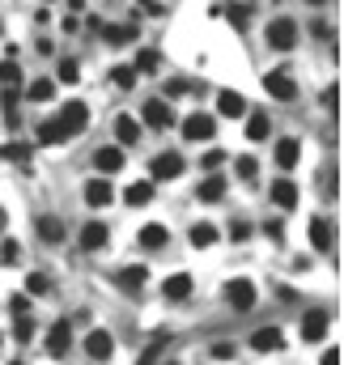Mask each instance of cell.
I'll return each instance as SVG.
<instances>
[{
  "label": "cell",
  "instance_id": "32",
  "mask_svg": "<svg viewBox=\"0 0 344 365\" xmlns=\"http://www.w3.org/2000/svg\"><path fill=\"white\" fill-rule=\"evenodd\" d=\"M17 81H21L17 60H4V64H0V86H17Z\"/></svg>",
  "mask_w": 344,
  "mask_h": 365
},
{
  "label": "cell",
  "instance_id": "23",
  "mask_svg": "<svg viewBox=\"0 0 344 365\" xmlns=\"http://www.w3.org/2000/svg\"><path fill=\"white\" fill-rule=\"evenodd\" d=\"M187 242H191V247H200V251H204V247H213V242H217V225H208V221H200V225H191V234H187Z\"/></svg>",
  "mask_w": 344,
  "mask_h": 365
},
{
  "label": "cell",
  "instance_id": "16",
  "mask_svg": "<svg viewBox=\"0 0 344 365\" xmlns=\"http://www.w3.org/2000/svg\"><path fill=\"white\" fill-rule=\"evenodd\" d=\"M69 349H73V336H69V323H56V327H51V336H47V353H51V357H64Z\"/></svg>",
  "mask_w": 344,
  "mask_h": 365
},
{
  "label": "cell",
  "instance_id": "45",
  "mask_svg": "<svg viewBox=\"0 0 344 365\" xmlns=\"http://www.w3.org/2000/svg\"><path fill=\"white\" fill-rule=\"evenodd\" d=\"M319 365H340V349H336V344H332V349H328V353H323V361Z\"/></svg>",
  "mask_w": 344,
  "mask_h": 365
},
{
  "label": "cell",
  "instance_id": "14",
  "mask_svg": "<svg viewBox=\"0 0 344 365\" xmlns=\"http://www.w3.org/2000/svg\"><path fill=\"white\" fill-rule=\"evenodd\" d=\"M111 200H115V191H111L106 179H89L86 182V204L89 208H102V204H111Z\"/></svg>",
  "mask_w": 344,
  "mask_h": 365
},
{
  "label": "cell",
  "instance_id": "22",
  "mask_svg": "<svg viewBox=\"0 0 344 365\" xmlns=\"http://www.w3.org/2000/svg\"><path fill=\"white\" fill-rule=\"evenodd\" d=\"M221 195H226V179H217V175H213V179H204L200 187H196V200H204V204H217Z\"/></svg>",
  "mask_w": 344,
  "mask_h": 365
},
{
  "label": "cell",
  "instance_id": "38",
  "mask_svg": "<svg viewBox=\"0 0 344 365\" xmlns=\"http://www.w3.org/2000/svg\"><path fill=\"white\" fill-rule=\"evenodd\" d=\"M26 289H30V293H47V289H51V280H47L43 272H30V276H26Z\"/></svg>",
  "mask_w": 344,
  "mask_h": 365
},
{
  "label": "cell",
  "instance_id": "13",
  "mask_svg": "<svg viewBox=\"0 0 344 365\" xmlns=\"http://www.w3.org/2000/svg\"><path fill=\"white\" fill-rule=\"evenodd\" d=\"M106 238H111V230H106L102 221H89L86 230H81V251H102Z\"/></svg>",
  "mask_w": 344,
  "mask_h": 365
},
{
  "label": "cell",
  "instance_id": "40",
  "mask_svg": "<svg viewBox=\"0 0 344 365\" xmlns=\"http://www.w3.org/2000/svg\"><path fill=\"white\" fill-rule=\"evenodd\" d=\"M230 238H234V242H247V238H251V225H247V221H234V225H230Z\"/></svg>",
  "mask_w": 344,
  "mask_h": 365
},
{
  "label": "cell",
  "instance_id": "1",
  "mask_svg": "<svg viewBox=\"0 0 344 365\" xmlns=\"http://www.w3.org/2000/svg\"><path fill=\"white\" fill-rule=\"evenodd\" d=\"M263 38H268V47H272V51H289V47H298V21L276 17V21H268Z\"/></svg>",
  "mask_w": 344,
  "mask_h": 365
},
{
  "label": "cell",
  "instance_id": "3",
  "mask_svg": "<svg viewBox=\"0 0 344 365\" xmlns=\"http://www.w3.org/2000/svg\"><path fill=\"white\" fill-rule=\"evenodd\" d=\"M263 90L272 93V98H280V102H293V98H298V86H293V77H289L285 68L263 73Z\"/></svg>",
  "mask_w": 344,
  "mask_h": 365
},
{
  "label": "cell",
  "instance_id": "12",
  "mask_svg": "<svg viewBox=\"0 0 344 365\" xmlns=\"http://www.w3.org/2000/svg\"><path fill=\"white\" fill-rule=\"evenodd\" d=\"M328 323H332L328 310H310V314L302 319V336H306V340H323V336H328Z\"/></svg>",
  "mask_w": 344,
  "mask_h": 365
},
{
  "label": "cell",
  "instance_id": "36",
  "mask_svg": "<svg viewBox=\"0 0 344 365\" xmlns=\"http://www.w3.org/2000/svg\"><path fill=\"white\" fill-rule=\"evenodd\" d=\"M226 13H230V21H234V26H238V30H243V26H247V21H251V9H247V4H230V9H226Z\"/></svg>",
  "mask_w": 344,
  "mask_h": 365
},
{
  "label": "cell",
  "instance_id": "25",
  "mask_svg": "<svg viewBox=\"0 0 344 365\" xmlns=\"http://www.w3.org/2000/svg\"><path fill=\"white\" fill-rule=\"evenodd\" d=\"M39 238L56 247V242H64V225H60L56 217H39Z\"/></svg>",
  "mask_w": 344,
  "mask_h": 365
},
{
  "label": "cell",
  "instance_id": "51",
  "mask_svg": "<svg viewBox=\"0 0 344 365\" xmlns=\"http://www.w3.org/2000/svg\"><path fill=\"white\" fill-rule=\"evenodd\" d=\"M268 4H276V0H268Z\"/></svg>",
  "mask_w": 344,
  "mask_h": 365
},
{
  "label": "cell",
  "instance_id": "20",
  "mask_svg": "<svg viewBox=\"0 0 344 365\" xmlns=\"http://www.w3.org/2000/svg\"><path fill=\"white\" fill-rule=\"evenodd\" d=\"M102 38H106V43H115V47H123V43H132V38H136V26H132V21L102 26Z\"/></svg>",
  "mask_w": 344,
  "mask_h": 365
},
{
  "label": "cell",
  "instance_id": "27",
  "mask_svg": "<svg viewBox=\"0 0 344 365\" xmlns=\"http://www.w3.org/2000/svg\"><path fill=\"white\" fill-rule=\"evenodd\" d=\"M149 200H153V182H132V187H128V204H132V208H145Z\"/></svg>",
  "mask_w": 344,
  "mask_h": 365
},
{
  "label": "cell",
  "instance_id": "11",
  "mask_svg": "<svg viewBox=\"0 0 344 365\" xmlns=\"http://www.w3.org/2000/svg\"><path fill=\"white\" fill-rule=\"evenodd\" d=\"M298 158H302L298 136H285V140L276 145V166H280V170H293V166H298Z\"/></svg>",
  "mask_w": 344,
  "mask_h": 365
},
{
  "label": "cell",
  "instance_id": "42",
  "mask_svg": "<svg viewBox=\"0 0 344 365\" xmlns=\"http://www.w3.org/2000/svg\"><path fill=\"white\" fill-rule=\"evenodd\" d=\"M221 162H226V158H221V153H217V149H213V153H204V158H200V166H204V170H217V166H221Z\"/></svg>",
  "mask_w": 344,
  "mask_h": 365
},
{
  "label": "cell",
  "instance_id": "52",
  "mask_svg": "<svg viewBox=\"0 0 344 365\" xmlns=\"http://www.w3.org/2000/svg\"><path fill=\"white\" fill-rule=\"evenodd\" d=\"M0 26H4V21H0Z\"/></svg>",
  "mask_w": 344,
  "mask_h": 365
},
{
  "label": "cell",
  "instance_id": "10",
  "mask_svg": "<svg viewBox=\"0 0 344 365\" xmlns=\"http://www.w3.org/2000/svg\"><path fill=\"white\" fill-rule=\"evenodd\" d=\"M162 297H171V302H183V297H191V276L187 272H174L162 280Z\"/></svg>",
  "mask_w": 344,
  "mask_h": 365
},
{
  "label": "cell",
  "instance_id": "46",
  "mask_svg": "<svg viewBox=\"0 0 344 365\" xmlns=\"http://www.w3.org/2000/svg\"><path fill=\"white\" fill-rule=\"evenodd\" d=\"M213 357H221V361L234 357V344H213Z\"/></svg>",
  "mask_w": 344,
  "mask_h": 365
},
{
  "label": "cell",
  "instance_id": "21",
  "mask_svg": "<svg viewBox=\"0 0 344 365\" xmlns=\"http://www.w3.org/2000/svg\"><path fill=\"white\" fill-rule=\"evenodd\" d=\"M115 136H119V145H136L141 140V123L132 115H119L115 119Z\"/></svg>",
  "mask_w": 344,
  "mask_h": 365
},
{
  "label": "cell",
  "instance_id": "39",
  "mask_svg": "<svg viewBox=\"0 0 344 365\" xmlns=\"http://www.w3.org/2000/svg\"><path fill=\"white\" fill-rule=\"evenodd\" d=\"M77 77H81V68H77L73 60H60V81H64V86H73Z\"/></svg>",
  "mask_w": 344,
  "mask_h": 365
},
{
  "label": "cell",
  "instance_id": "35",
  "mask_svg": "<svg viewBox=\"0 0 344 365\" xmlns=\"http://www.w3.org/2000/svg\"><path fill=\"white\" fill-rule=\"evenodd\" d=\"M119 280H123L128 289H141V284H145V268H141V264H136V268H123V272H119Z\"/></svg>",
  "mask_w": 344,
  "mask_h": 365
},
{
  "label": "cell",
  "instance_id": "30",
  "mask_svg": "<svg viewBox=\"0 0 344 365\" xmlns=\"http://www.w3.org/2000/svg\"><path fill=\"white\" fill-rule=\"evenodd\" d=\"M0 153H4L9 162H17V166H26V162H30V145H21V140H13V145H4Z\"/></svg>",
  "mask_w": 344,
  "mask_h": 365
},
{
  "label": "cell",
  "instance_id": "15",
  "mask_svg": "<svg viewBox=\"0 0 344 365\" xmlns=\"http://www.w3.org/2000/svg\"><path fill=\"white\" fill-rule=\"evenodd\" d=\"M166 238H171V234H166V225L149 221V225H141V238H136V242H141L145 251H158V247H166Z\"/></svg>",
  "mask_w": 344,
  "mask_h": 365
},
{
  "label": "cell",
  "instance_id": "18",
  "mask_svg": "<svg viewBox=\"0 0 344 365\" xmlns=\"http://www.w3.org/2000/svg\"><path fill=\"white\" fill-rule=\"evenodd\" d=\"M93 166H98L102 175H115V170L123 166V153H119L115 145H106V149H98V153H93Z\"/></svg>",
  "mask_w": 344,
  "mask_h": 365
},
{
  "label": "cell",
  "instance_id": "29",
  "mask_svg": "<svg viewBox=\"0 0 344 365\" xmlns=\"http://www.w3.org/2000/svg\"><path fill=\"white\" fill-rule=\"evenodd\" d=\"M268 132H272V119H268L263 110H256V115H251V123H247V136H251V140H263Z\"/></svg>",
  "mask_w": 344,
  "mask_h": 365
},
{
  "label": "cell",
  "instance_id": "41",
  "mask_svg": "<svg viewBox=\"0 0 344 365\" xmlns=\"http://www.w3.org/2000/svg\"><path fill=\"white\" fill-rule=\"evenodd\" d=\"M9 310H13L17 319H30V297H13V302H9Z\"/></svg>",
  "mask_w": 344,
  "mask_h": 365
},
{
  "label": "cell",
  "instance_id": "34",
  "mask_svg": "<svg viewBox=\"0 0 344 365\" xmlns=\"http://www.w3.org/2000/svg\"><path fill=\"white\" fill-rule=\"evenodd\" d=\"M136 77H141L136 68H115V73H111V81H115V86H123V90H132V86H136Z\"/></svg>",
  "mask_w": 344,
  "mask_h": 365
},
{
  "label": "cell",
  "instance_id": "24",
  "mask_svg": "<svg viewBox=\"0 0 344 365\" xmlns=\"http://www.w3.org/2000/svg\"><path fill=\"white\" fill-rule=\"evenodd\" d=\"M310 242H315V251H332V225L323 217L310 221Z\"/></svg>",
  "mask_w": 344,
  "mask_h": 365
},
{
  "label": "cell",
  "instance_id": "33",
  "mask_svg": "<svg viewBox=\"0 0 344 365\" xmlns=\"http://www.w3.org/2000/svg\"><path fill=\"white\" fill-rule=\"evenodd\" d=\"M158 64H162V56H158V51H141L136 73H158Z\"/></svg>",
  "mask_w": 344,
  "mask_h": 365
},
{
  "label": "cell",
  "instance_id": "50",
  "mask_svg": "<svg viewBox=\"0 0 344 365\" xmlns=\"http://www.w3.org/2000/svg\"><path fill=\"white\" fill-rule=\"evenodd\" d=\"M9 365H21V361H9Z\"/></svg>",
  "mask_w": 344,
  "mask_h": 365
},
{
  "label": "cell",
  "instance_id": "49",
  "mask_svg": "<svg viewBox=\"0 0 344 365\" xmlns=\"http://www.w3.org/2000/svg\"><path fill=\"white\" fill-rule=\"evenodd\" d=\"M310 4H323V0H310Z\"/></svg>",
  "mask_w": 344,
  "mask_h": 365
},
{
  "label": "cell",
  "instance_id": "7",
  "mask_svg": "<svg viewBox=\"0 0 344 365\" xmlns=\"http://www.w3.org/2000/svg\"><path fill=\"white\" fill-rule=\"evenodd\" d=\"M86 353H89V361H111V353H115V340H111V331H89L86 336Z\"/></svg>",
  "mask_w": 344,
  "mask_h": 365
},
{
  "label": "cell",
  "instance_id": "37",
  "mask_svg": "<svg viewBox=\"0 0 344 365\" xmlns=\"http://www.w3.org/2000/svg\"><path fill=\"white\" fill-rule=\"evenodd\" d=\"M234 170H238V179H247V182H251V179H256V175H259L256 158H238V166H234Z\"/></svg>",
  "mask_w": 344,
  "mask_h": 365
},
{
  "label": "cell",
  "instance_id": "17",
  "mask_svg": "<svg viewBox=\"0 0 344 365\" xmlns=\"http://www.w3.org/2000/svg\"><path fill=\"white\" fill-rule=\"evenodd\" d=\"M217 110H221L226 119H238V115H247V102H243V93L226 90V93H217Z\"/></svg>",
  "mask_w": 344,
  "mask_h": 365
},
{
  "label": "cell",
  "instance_id": "28",
  "mask_svg": "<svg viewBox=\"0 0 344 365\" xmlns=\"http://www.w3.org/2000/svg\"><path fill=\"white\" fill-rule=\"evenodd\" d=\"M51 93H56V81L39 77V81H30V90H26V98H30V102H47Z\"/></svg>",
  "mask_w": 344,
  "mask_h": 365
},
{
  "label": "cell",
  "instance_id": "26",
  "mask_svg": "<svg viewBox=\"0 0 344 365\" xmlns=\"http://www.w3.org/2000/svg\"><path fill=\"white\" fill-rule=\"evenodd\" d=\"M60 140H69L64 128H60V119H47V123L39 128V145H60Z\"/></svg>",
  "mask_w": 344,
  "mask_h": 365
},
{
  "label": "cell",
  "instance_id": "2",
  "mask_svg": "<svg viewBox=\"0 0 344 365\" xmlns=\"http://www.w3.org/2000/svg\"><path fill=\"white\" fill-rule=\"evenodd\" d=\"M60 128H64V136H77V132H86V123H89V106L81 102V98H73V102H64L60 106Z\"/></svg>",
  "mask_w": 344,
  "mask_h": 365
},
{
  "label": "cell",
  "instance_id": "9",
  "mask_svg": "<svg viewBox=\"0 0 344 365\" xmlns=\"http://www.w3.org/2000/svg\"><path fill=\"white\" fill-rule=\"evenodd\" d=\"M251 349H256V353H280V349H285L280 327H259L256 336H251Z\"/></svg>",
  "mask_w": 344,
  "mask_h": 365
},
{
  "label": "cell",
  "instance_id": "6",
  "mask_svg": "<svg viewBox=\"0 0 344 365\" xmlns=\"http://www.w3.org/2000/svg\"><path fill=\"white\" fill-rule=\"evenodd\" d=\"M145 123H149V128H158V132H166V128L174 123L171 102H162V98H149V102H145Z\"/></svg>",
  "mask_w": 344,
  "mask_h": 365
},
{
  "label": "cell",
  "instance_id": "44",
  "mask_svg": "<svg viewBox=\"0 0 344 365\" xmlns=\"http://www.w3.org/2000/svg\"><path fill=\"white\" fill-rule=\"evenodd\" d=\"M263 230H268V238H272V242H280V238H285V225H280V221H268Z\"/></svg>",
  "mask_w": 344,
  "mask_h": 365
},
{
  "label": "cell",
  "instance_id": "5",
  "mask_svg": "<svg viewBox=\"0 0 344 365\" xmlns=\"http://www.w3.org/2000/svg\"><path fill=\"white\" fill-rule=\"evenodd\" d=\"M149 170H153V179L166 182V179H178V175L187 170V162H183L178 153H158V158L149 162Z\"/></svg>",
  "mask_w": 344,
  "mask_h": 365
},
{
  "label": "cell",
  "instance_id": "43",
  "mask_svg": "<svg viewBox=\"0 0 344 365\" xmlns=\"http://www.w3.org/2000/svg\"><path fill=\"white\" fill-rule=\"evenodd\" d=\"M0 264H17V242H4L0 247Z\"/></svg>",
  "mask_w": 344,
  "mask_h": 365
},
{
  "label": "cell",
  "instance_id": "48",
  "mask_svg": "<svg viewBox=\"0 0 344 365\" xmlns=\"http://www.w3.org/2000/svg\"><path fill=\"white\" fill-rule=\"evenodd\" d=\"M0 230H4V208H0Z\"/></svg>",
  "mask_w": 344,
  "mask_h": 365
},
{
  "label": "cell",
  "instance_id": "4",
  "mask_svg": "<svg viewBox=\"0 0 344 365\" xmlns=\"http://www.w3.org/2000/svg\"><path fill=\"white\" fill-rule=\"evenodd\" d=\"M226 302H230L234 310H243V314H247V310L256 306V284H251V280H243V276H238V280H230V284H226Z\"/></svg>",
  "mask_w": 344,
  "mask_h": 365
},
{
  "label": "cell",
  "instance_id": "8",
  "mask_svg": "<svg viewBox=\"0 0 344 365\" xmlns=\"http://www.w3.org/2000/svg\"><path fill=\"white\" fill-rule=\"evenodd\" d=\"M213 132H217V119H213V115H191V119L183 123V136H187V140H213Z\"/></svg>",
  "mask_w": 344,
  "mask_h": 365
},
{
  "label": "cell",
  "instance_id": "19",
  "mask_svg": "<svg viewBox=\"0 0 344 365\" xmlns=\"http://www.w3.org/2000/svg\"><path fill=\"white\" fill-rule=\"evenodd\" d=\"M272 200H276V208H298V187L289 179H276L272 182Z\"/></svg>",
  "mask_w": 344,
  "mask_h": 365
},
{
  "label": "cell",
  "instance_id": "47",
  "mask_svg": "<svg viewBox=\"0 0 344 365\" xmlns=\"http://www.w3.org/2000/svg\"><path fill=\"white\" fill-rule=\"evenodd\" d=\"M336 93H340V90H336V86H332V90L323 93V106H328V110H336V102H340V98H336Z\"/></svg>",
  "mask_w": 344,
  "mask_h": 365
},
{
  "label": "cell",
  "instance_id": "31",
  "mask_svg": "<svg viewBox=\"0 0 344 365\" xmlns=\"http://www.w3.org/2000/svg\"><path fill=\"white\" fill-rule=\"evenodd\" d=\"M166 344H171V336H166V331H162V336H153V344L141 353V365H153V361H158V353H162Z\"/></svg>",
  "mask_w": 344,
  "mask_h": 365
}]
</instances>
